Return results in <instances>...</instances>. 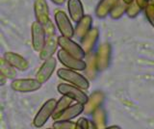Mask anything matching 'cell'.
I'll return each mask as SVG.
<instances>
[{
	"label": "cell",
	"mask_w": 154,
	"mask_h": 129,
	"mask_svg": "<svg viewBox=\"0 0 154 129\" xmlns=\"http://www.w3.org/2000/svg\"><path fill=\"white\" fill-rule=\"evenodd\" d=\"M3 58L17 70L26 71L29 68L28 61L25 58H23L21 55L14 53V52H12V51L5 52L3 55Z\"/></svg>",
	"instance_id": "obj_15"
},
{
	"label": "cell",
	"mask_w": 154,
	"mask_h": 129,
	"mask_svg": "<svg viewBox=\"0 0 154 129\" xmlns=\"http://www.w3.org/2000/svg\"><path fill=\"white\" fill-rule=\"evenodd\" d=\"M105 129H122L119 125H112V126H108V127H106Z\"/></svg>",
	"instance_id": "obj_34"
},
{
	"label": "cell",
	"mask_w": 154,
	"mask_h": 129,
	"mask_svg": "<svg viewBox=\"0 0 154 129\" xmlns=\"http://www.w3.org/2000/svg\"><path fill=\"white\" fill-rule=\"evenodd\" d=\"M6 79H7L6 76H4L3 74H1V82H0V85L3 86L5 84V81H6Z\"/></svg>",
	"instance_id": "obj_33"
},
{
	"label": "cell",
	"mask_w": 154,
	"mask_h": 129,
	"mask_svg": "<svg viewBox=\"0 0 154 129\" xmlns=\"http://www.w3.org/2000/svg\"><path fill=\"white\" fill-rule=\"evenodd\" d=\"M17 69H14L12 65H10L3 57L0 59V70L1 74L6 76L7 79H14L17 76Z\"/></svg>",
	"instance_id": "obj_23"
},
{
	"label": "cell",
	"mask_w": 154,
	"mask_h": 129,
	"mask_svg": "<svg viewBox=\"0 0 154 129\" xmlns=\"http://www.w3.org/2000/svg\"><path fill=\"white\" fill-rule=\"evenodd\" d=\"M42 83L34 78H19L14 79L11 83V88L17 93H32L42 88Z\"/></svg>",
	"instance_id": "obj_4"
},
{
	"label": "cell",
	"mask_w": 154,
	"mask_h": 129,
	"mask_svg": "<svg viewBox=\"0 0 154 129\" xmlns=\"http://www.w3.org/2000/svg\"><path fill=\"white\" fill-rule=\"evenodd\" d=\"M71 102H72L71 98L66 97V95H63V97H61V98L58 100L57 103H56L54 112H53V115L51 117L53 118V121H57V119L60 118L61 115L70 106Z\"/></svg>",
	"instance_id": "obj_21"
},
{
	"label": "cell",
	"mask_w": 154,
	"mask_h": 129,
	"mask_svg": "<svg viewBox=\"0 0 154 129\" xmlns=\"http://www.w3.org/2000/svg\"><path fill=\"white\" fill-rule=\"evenodd\" d=\"M82 113H84V104L76 102L73 105H70V106L61 115L60 118L58 119H61V121H71V119L80 116Z\"/></svg>",
	"instance_id": "obj_20"
},
{
	"label": "cell",
	"mask_w": 154,
	"mask_h": 129,
	"mask_svg": "<svg viewBox=\"0 0 154 129\" xmlns=\"http://www.w3.org/2000/svg\"><path fill=\"white\" fill-rule=\"evenodd\" d=\"M89 129H98L93 121H89Z\"/></svg>",
	"instance_id": "obj_31"
},
{
	"label": "cell",
	"mask_w": 154,
	"mask_h": 129,
	"mask_svg": "<svg viewBox=\"0 0 154 129\" xmlns=\"http://www.w3.org/2000/svg\"><path fill=\"white\" fill-rule=\"evenodd\" d=\"M91 116H93V121L98 129H105L107 127V114L104 108H97L91 114Z\"/></svg>",
	"instance_id": "obj_22"
},
{
	"label": "cell",
	"mask_w": 154,
	"mask_h": 129,
	"mask_svg": "<svg viewBox=\"0 0 154 129\" xmlns=\"http://www.w3.org/2000/svg\"><path fill=\"white\" fill-rule=\"evenodd\" d=\"M75 129H89V121L86 118H80L76 122Z\"/></svg>",
	"instance_id": "obj_28"
},
{
	"label": "cell",
	"mask_w": 154,
	"mask_h": 129,
	"mask_svg": "<svg viewBox=\"0 0 154 129\" xmlns=\"http://www.w3.org/2000/svg\"><path fill=\"white\" fill-rule=\"evenodd\" d=\"M57 57L58 60L60 61V63L63 66H65L66 69L77 70V71H84L86 69L87 65L84 60L75 58V57L66 53L65 50L61 49L58 51Z\"/></svg>",
	"instance_id": "obj_8"
},
{
	"label": "cell",
	"mask_w": 154,
	"mask_h": 129,
	"mask_svg": "<svg viewBox=\"0 0 154 129\" xmlns=\"http://www.w3.org/2000/svg\"><path fill=\"white\" fill-rule=\"evenodd\" d=\"M51 1L56 5H63L66 2V0H51Z\"/></svg>",
	"instance_id": "obj_32"
},
{
	"label": "cell",
	"mask_w": 154,
	"mask_h": 129,
	"mask_svg": "<svg viewBox=\"0 0 154 129\" xmlns=\"http://www.w3.org/2000/svg\"><path fill=\"white\" fill-rule=\"evenodd\" d=\"M57 90L62 95H66V97L71 98L72 100H74V101L78 103L85 104L88 101V95L83 92V90H81L74 85L62 83L58 85Z\"/></svg>",
	"instance_id": "obj_2"
},
{
	"label": "cell",
	"mask_w": 154,
	"mask_h": 129,
	"mask_svg": "<svg viewBox=\"0 0 154 129\" xmlns=\"http://www.w3.org/2000/svg\"><path fill=\"white\" fill-rule=\"evenodd\" d=\"M59 45V37L56 35H53L50 37H46V41L45 46L42 47V51L40 52V58L42 61H45L47 59L51 58L57 51Z\"/></svg>",
	"instance_id": "obj_14"
},
{
	"label": "cell",
	"mask_w": 154,
	"mask_h": 129,
	"mask_svg": "<svg viewBox=\"0 0 154 129\" xmlns=\"http://www.w3.org/2000/svg\"><path fill=\"white\" fill-rule=\"evenodd\" d=\"M43 27H45V33H46V37H50V36H53V35H56L55 25L53 24V22L51 20Z\"/></svg>",
	"instance_id": "obj_29"
},
{
	"label": "cell",
	"mask_w": 154,
	"mask_h": 129,
	"mask_svg": "<svg viewBox=\"0 0 154 129\" xmlns=\"http://www.w3.org/2000/svg\"><path fill=\"white\" fill-rule=\"evenodd\" d=\"M144 14H146L148 22L154 28V2L149 1L148 5L144 9Z\"/></svg>",
	"instance_id": "obj_27"
},
{
	"label": "cell",
	"mask_w": 154,
	"mask_h": 129,
	"mask_svg": "<svg viewBox=\"0 0 154 129\" xmlns=\"http://www.w3.org/2000/svg\"><path fill=\"white\" fill-rule=\"evenodd\" d=\"M57 75L62 80L66 81L69 84L74 85L81 90H88L90 88V82L88 78H86L85 76L78 73L76 70L66 68L60 69L57 70Z\"/></svg>",
	"instance_id": "obj_1"
},
{
	"label": "cell",
	"mask_w": 154,
	"mask_h": 129,
	"mask_svg": "<svg viewBox=\"0 0 154 129\" xmlns=\"http://www.w3.org/2000/svg\"><path fill=\"white\" fill-rule=\"evenodd\" d=\"M59 45L61 47V49L65 50L66 53H69V55L75 57L77 59L83 60L84 58H86L87 54L85 53L83 48H82V46L79 45L74 41H72L70 38L60 36L59 37Z\"/></svg>",
	"instance_id": "obj_7"
},
{
	"label": "cell",
	"mask_w": 154,
	"mask_h": 129,
	"mask_svg": "<svg viewBox=\"0 0 154 129\" xmlns=\"http://www.w3.org/2000/svg\"><path fill=\"white\" fill-rule=\"evenodd\" d=\"M47 129H54V128H53V127H52V128H47Z\"/></svg>",
	"instance_id": "obj_36"
},
{
	"label": "cell",
	"mask_w": 154,
	"mask_h": 129,
	"mask_svg": "<svg viewBox=\"0 0 154 129\" xmlns=\"http://www.w3.org/2000/svg\"><path fill=\"white\" fill-rule=\"evenodd\" d=\"M123 1L125 2V3H127V4H129V3H131L133 0H123Z\"/></svg>",
	"instance_id": "obj_35"
},
{
	"label": "cell",
	"mask_w": 154,
	"mask_h": 129,
	"mask_svg": "<svg viewBox=\"0 0 154 129\" xmlns=\"http://www.w3.org/2000/svg\"><path fill=\"white\" fill-rule=\"evenodd\" d=\"M54 20L58 30L61 33V36L70 38V39L72 37H74V28L71 24L69 17H67V15L64 11H56L54 15Z\"/></svg>",
	"instance_id": "obj_5"
},
{
	"label": "cell",
	"mask_w": 154,
	"mask_h": 129,
	"mask_svg": "<svg viewBox=\"0 0 154 129\" xmlns=\"http://www.w3.org/2000/svg\"><path fill=\"white\" fill-rule=\"evenodd\" d=\"M85 62L87 65L86 69L84 70L86 77L91 80H94L96 75H97V72L99 71L97 68V64H96L95 54H94L93 52L90 54H87L85 58Z\"/></svg>",
	"instance_id": "obj_19"
},
{
	"label": "cell",
	"mask_w": 154,
	"mask_h": 129,
	"mask_svg": "<svg viewBox=\"0 0 154 129\" xmlns=\"http://www.w3.org/2000/svg\"><path fill=\"white\" fill-rule=\"evenodd\" d=\"M136 1L139 4V6L142 8V10H144L149 3V0H136Z\"/></svg>",
	"instance_id": "obj_30"
},
{
	"label": "cell",
	"mask_w": 154,
	"mask_h": 129,
	"mask_svg": "<svg viewBox=\"0 0 154 129\" xmlns=\"http://www.w3.org/2000/svg\"><path fill=\"white\" fill-rule=\"evenodd\" d=\"M34 13L36 21L41 23L42 26L46 25L51 20L49 17V8L45 0H36L34 3Z\"/></svg>",
	"instance_id": "obj_11"
},
{
	"label": "cell",
	"mask_w": 154,
	"mask_h": 129,
	"mask_svg": "<svg viewBox=\"0 0 154 129\" xmlns=\"http://www.w3.org/2000/svg\"><path fill=\"white\" fill-rule=\"evenodd\" d=\"M105 100V94L101 91H95L91 94L88 101L84 104V113L86 115H91L96 109L101 107Z\"/></svg>",
	"instance_id": "obj_12"
},
{
	"label": "cell",
	"mask_w": 154,
	"mask_h": 129,
	"mask_svg": "<svg viewBox=\"0 0 154 129\" xmlns=\"http://www.w3.org/2000/svg\"><path fill=\"white\" fill-rule=\"evenodd\" d=\"M111 58H112V46L109 42L101 44L95 53V59L99 71H104L110 66Z\"/></svg>",
	"instance_id": "obj_6"
},
{
	"label": "cell",
	"mask_w": 154,
	"mask_h": 129,
	"mask_svg": "<svg viewBox=\"0 0 154 129\" xmlns=\"http://www.w3.org/2000/svg\"><path fill=\"white\" fill-rule=\"evenodd\" d=\"M56 66L57 61L54 57H51V58L45 60L36 73V79H38L42 84L46 83L54 72Z\"/></svg>",
	"instance_id": "obj_10"
},
{
	"label": "cell",
	"mask_w": 154,
	"mask_h": 129,
	"mask_svg": "<svg viewBox=\"0 0 154 129\" xmlns=\"http://www.w3.org/2000/svg\"><path fill=\"white\" fill-rule=\"evenodd\" d=\"M127 6L128 4L125 3L123 0H118L116 6L114 7V9L110 14L111 18H113V20H119L124 14H126Z\"/></svg>",
	"instance_id": "obj_24"
},
{
	"label": "cell",
	"mask_w": 154,
	"mask_h": 129,
	"mask_svg": "<svg viewBox=\"0 0 154 129\" xmlns=\"http://www.w3.org/2000/svg\"><path fill=\"white\" fill-rule=\"evenodd\" d=\"M67 10L69 17L75 23L79 22L84 17V8L81 0H69L67 1Z\"/></svg>",
	"instance_id": "obj_17"
},
{
	"label": "cell",
	"mask_w": 154,
	"mask_h": 129,
	"mask_svg": "<svg viewBox=\"0 0 154 129\" xmlns=\"http://www.w3.org/2000/svg\"><path fill=\"white\" fill-rule=\"evenodd\" d=\"M99 39L98 28L94 27L87 33V35L80 41V45L85 51L86 54H90L94 51V48Z\"/></svg>",
	"instance_id": "obj_13"
},
{
	"label": "cell",
	"mask_w": 154,
	"mask_h": 129,
	"mask_svg": "<svg viewBox=\"0 0 154 129\" xmlns=\"http://www.w3.org/2000/svg\"><path fill=\"white\" fill-rule=\"evenodd\" d=\"M93 17L89 15H85L82 20L76 23L74 28V37L78 40H82L87 35L91 28H93Z\"/></svg>",
	"instance_id": "obj_16"
},
{
	"label": "cell",
	"mask_w": 154,
	"mask_h": 129,
	"mask_svg": "<svg viewBox=\"0 0 154 129\" xmlns=\"http://www.w3.org/2000/svg\"><path fill=\"white\" fill-rule=\"evenodd\" d=\"M141 12H142V8L139 6L136 0H133L131 3L128 4L126 15L129 18H135Z\"/></svg>",
	"instance_id": "obj_25"
},
{
	"label": "cell",
	"mask_w": 154,
	"mask_h": 129,
	"mask_svg": "<svg viewBox=\"0 0 154 129\" xmlns=\"http://www.w3.org/2000/svg\"><path fill=\"white\" fill-rule=\"evenodd\" d=\"M118 0H100L95 8V16L98 18H105L108 15L110 16Z\"/></svg>",
	"instance_id": "obj_18"
},
{
	"label": "cell",
	"mask_w": 154,
	"mask_h": 129,
	"mask_svg": "<svg viewBox=\"0 0 154 129\" xmlns=\"http://www.w3.org/2000/svg\"><path fill=\"white\" fill-rule=\"evenodd\" d=\"M56 103H57V100L54 98L48 99L46 102L43 103V105L38 111V113L35 116V118H34V121H33V124L37 128L42 127L47 122L49 118L52 117L55 106H56Z\"/></svg>",
	"instance_id": "obj_3"
},
{
	"label": "cell",
	"mask_w": 154,
	"mask_h": 129,
	"mask_svg": "<svg viewBox=\"0 0 154 129\" xmlns=\"http://www.w3.org/2000/svg\"><path fill=\"white\" fill-rule=\"evenodd\" d=\"M52 127L54 129H75L76 122H73L71 121H61V119H58V121H54Z\"/></svg>",
	"instance_id": "obj_26"
},
{
	"label": "cell",
	"mask_w": 154,
	"mask_h": 129,
	"mask_svg": "<svg viewBox=\"0 0 154 129\" xmlns=\"http://www.w3.org/2000/svg\"><path fill=\"white\" fill-rule=\"evenodd\" d=\"M31 41L34 50L41 52L46 41V33L45 27L38 21L33 22L31 26Z\"/></svg>",
	"instance_id": "obj_9"
}]
</instances>
